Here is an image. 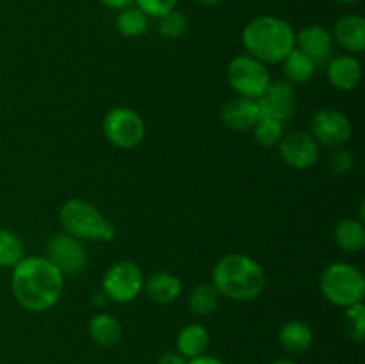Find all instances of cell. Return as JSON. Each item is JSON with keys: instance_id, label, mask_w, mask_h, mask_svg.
<instances>
[{"instance_id": "6da1fadb", "label": "cell", "mask_w": 365, "mask_h": 364, "mask_svg": "<svg viewBox=\"0 0 365 364\" xmlns=\"http://www.w3.org/2000/svg\"><path fill=\"white\" fill-rule=\"evenodd\" d=\"M14 300L29 313H45L61 300L64 275L46 257H24L11 273Z\"/></svg>"}, {"instance_id": "7a4b0ae2", "label": "cell", "mask_w": 365, "mask_h": 364, "mask_svg": "<svg viewBox=\"0 0 365 364\" xmlns=\"http://www.w3.org/2000/svg\"><path fill=\"white\" fill-rule=\"evenodd\" d=\"M212 284L225 298L250 302L266 288V271L246 253H227L214 266Z\"/></svg>"}, {"instance_id": "3957f363", "label": "cell", "mask_w": 365, "mask_h": 364, "mask_svg": "<svg viewBox=\"0 0 365 364\" xmlns=\"http://www.w3.org/2000/svg\"><path fill=\"white\" fill-rule=\"evenodd\" d=\"M246 54L264 64H278L296 46V31L289 21L264 14L253 18L242 29Z\"/></svg>"}, {"instance_id": "277c9868", "label": "cell", "mask_w": 365, "mask_h": 364, "mask_svg": "<svg viewBox=\"0 0 365 364\" xmlns=\"http://www.w3.org/2000/svg\"><path fill=\"white\" fill-rule=\"evenodd\" d=\"M61 227L66 234L81 241H113L116 236L114 225L96 209L93 203L82 198H71L63 203L59 211Z\"/></svg>"}, {"instance_id": "5b68a950", "label": "cell", "mask_w": 365, "mask_h": 364, "mask_svg": "<svg viewBox=\"0 0 365 364\" xmlns=\"http://www.w3.org/2000/svg\"><path fill=\"white\" fill-rule=\"evenodd\" d=\"M321 293L337 307H351L364 302L365 277L351 263H331L321 275Z\"/></svg>"}, {"instance_id": "8992f818", "label": "cell", "mask_w": 365, "mask_h": 364, "mask_svg": "<svg viewBox=\"0 0 365 364\" xmlns=\"http://www.w3.org/2000/svg\"><path fill=\"white\" fill-rule=\"evenodd\" d=\"M266 66L267 64L260 63L250 54L235 56L228 64V84L239 96L257 100L271 82V75Z\"/></svg>"}, {"instance_id": "52a82bcc", "label": "cell", "mask_w": 365, "mask_h": 364, "mask_svg": "<svg viewBox=\"0 0 365 364\" xmlns=\"http://www.w3.org/2000/svg\"><path fill=\"white\" fill-rule=\"evenodd\" d=\"M102 128L107 141L123 150H130L141 145L146 132L141 114L138 111L130 109V107L123 106L113 107L103 116Z\"/></svg>"}, {"instance_id": "ba28073f", "label": "cell", "mask_w": 365, "mask_h": 364, "mask_svg": "<svg viewBox=\"0 0 365 364\" xmlns=\"http://www.w3.org/2000/svg\"><path fill=\"white\" fill-rule=\"evenodd\" d=\"M145 285V275L141 268L132 261L114 263L103 273L102 291L109 302L128 303L139 296Z\"/></svg>"}, {"instance_id": "9c48e42d", "label": "cell", "mask_w": 365, "mask_h": 364, "mask_svg": "<svg viewBox=\"0 0 365 364\" xmlns=\"http://www.w3.org/2000/svg\"><path fill=\"white\" fill-rule=\"evenodd\" d=\"M46 259L66 277L78 275L88 266V250L81 239L61 232L46 243Z\"/></svg>"}, {"instance_id": "30bf717a", "label": "cell", "mask_w": 365, "mask_h": 364, "mask_svg": "<svg viewBox=\"0 0 365 364\" xmlns=\"http://www.w3.org/2000/svg\"><path fill=\"white\" fill-rule=\"evenodd\" d=\"M353 127L349 118L337 109H319L310 120V136L319 145L341 148L351 139Z\"/></svg>"}, {"instance_id": "8fae6325", "label": "cell", "mask_w": 365, "mask_h": 364, "mask_svg": "<svg viewBox=\"0 0 365 364\" xmlns=\"http://www.w3.org/2000/svg\"><path fill=\"white\" fill-rule=\"evenodd\" d=\"M260 118H271L280 123H287L296 113L294 86L287 81H271L266 91L257 98Z\"/></svg>"}, {"instance_id": "7c38bea8", "label": "cell", "mask_w": 365, "mask_h": 364, "mask_svg": "<svg viewBox=\"0 0 365 364\" xmlns=\"http://www.w3.org/2000/svg\"><path fill=\"white\" fill-rule=\"evenodd\" d=\"M321 145L310 136V132H291L278 143L280 159L294 170L312 168L319 159Z\"/></svg>"}, {"instance_id": "4fadbf2b", "label": "cell", "mask_w": 365, "mask_h": 364, "mask_svg": "<svg viewBox=\"0 0 365 364\" xmlns=\"http://www.w3.org/2000/svg\"><path fill=\"white\" fill-rule=\"evenodd\" d=\"M296 49L316 63L317 68L327 66L334 57V38L323 25H307L296 32Z\"/></svg>"}, {"instance_id": "5bb4252c", "label": "cell", "mask_w": 365, "mask_h": 364, "mask_svg": "<svg viewBox=\"0 0 365 364\" xmlns=\"http://www.w3.org/2000/svg\"><path fill=\"white\" fill-rule=\"evenodd\" d=\"M259 118L260 113L257 100L246 98V96H234L221 107V121L230 131H252Z\"/></svg>"}, {"instance_id": "9a60e30c", "label": "cell", "mask_w": 365, "mask_h": 364, "mask_svg": "<svg viewBox=\"0 0 365 364\" xmlns=\"http://www.w3.org/2000/svg\"><path fill=\"white\" fill-rule=\"evenodd\" d=\"M328 81L341 91H353L362 81V64L351 54L335 56L327 64Z\"/></svg>"}, {"instance_id": "2e32d148", "label": "cell", "mask_w": 365, "mask_h": 364, "mask_svg": "<svg viewBox=\"0 0 365 364\" xmlns=\"http://www.w3.org/2000/svg\"><path fill=\"white\" fill-rule=\"evenodd\" d=\"M334 43L348 54H360L365 50V20L359 14H344L339 18L331 31Z\"/></svg>"}, {"instance_id": "e0dca14e", "label": "cell", "mask_w": 365, "mask_h": 364, "mask_svg": "<svg viewBox=\"0 0 365 364\" xmlns=\"http://www.w3.org/2000/svg\"><path fill=\"white\" fill-rule=\"evenodd\" d=\"M143 289L150 296V300L160 303V305H168L180 296L182 282L177 275L168 273V271H157V273L145 278Z\"/></svg>"}, {"instance_id": "ac0fdd59", "label": "cell", "mask_w": 365, "mask_h": 364, "mask_svg": "<svg viewBox=\"0 0 365 364\" xmlns=\"http://www.w3.org/2000/svg\"><path fill=\"white\" fill-rule=\"evenodd\" d=\"M89 335L102 348H113L123 338V327L113 314L98 313L89 321Z\"/></svg>"}, {"instance_id": "d6986e66", "label": "cell", "mask_w": 365, "mask_h": 364, "mask_svg": "<svg viewBox=\"0 0 365 364\" xmlns=\"http://www.w3.org/2000/svg\"><path fill=\"white\" fill-rule=\"evenodd\" d=\"M210 335L203 325L189 323L180 328L177 335V352L185 359H195L203 355L209 348Z\"/></svg>"}, {"instance_id": "ffe728a7", "label": "cell", "mask_w": 365, "mask_h": 364, "mask_svg": "<svg viewBox=\"0 0 365 364\" xmlns=\"http://www.w3.org/2000/svg\"><path fill=\"white\" fill-rule=\"evenodd\" d=\"M278 341L289 353H305L314 343L312 328L305 321H287L278 330Z\"/></svg>"}, {"instance_id": "44dd1931", "label": "cell", "mask_w": 365, "mask_h": 364, "mask_svg": "<svg viewBox=\"0 0 365 364\" xmlns=\"http://www.w3.org/2000/svg\"><path fill=\"white\" fill-rule=\"evenodd\" d=\"M284 64V75H285V81L289 84L296 86V84H307L314 79L316 75L317 66L310 57H307L305 54L299 52L298 49H292L289 52V56L282 61Z\"/></svg>"}, {"instance_id": "7402d4cb", "label": "cell", "mask_w": 365, "mask_h": 364, "mask_svg": "<svg viewBox=\"0 0 365 364\" xmlns=\"http://www.w3.org/2000/svg\"><path fill=\"white\" fill-rule=\"evenodd\" d=\"M334 238L339 248L344 252H360L365 246L364 221L356 218H344L335 225Z\"/></svg>"}, {"instance_id": "603a6c76", "label": "cell", "mask_w": 365, "mask_h": 364, "mask_svg": "<svg viewBox=\"0 0 365 364\" xmlns=\"http://www.w3.org/2000/svg\"><path fill=\"white\" fill-rule=\"evenodd\" d=\"M221 295L214 284H200L187 295V307L195 316H209L220 307Z\"/></svg>"}, {"instance_id": "cb8c5ba5", "label": "cell", "mask_w": 365, "mask_h": 364, "mask_svg": "<svg viewBox=\"0 0 365 364\" xmlns=\"http://www.w3.org/2000/svg\"><path fill=\"white\" fill-rule=\"evenodd\" d=\"M150 18L139 7L128 6L120 11L116 18V29L125 38H139L148 31Z\"/></svg>"}, {"instance_id": "d4e9b609", "label": "cell", "mask_w": 365, "mask_h": 364, "mask_svg": "<svg viewBox=\"0 0 365 364\" xmlns=\"http://www.w3.org/2000/svg\"><path fill=\"white\" fill-rule=\"evenodd\" d=\"M24 243L9 228H0V268H13L24 259Z\"/></svg>"}, {"instance_id": "484cf974", "label": "cell", "mask_w": 365, "mask_h": 364, "mask_svg": "<svg viewBox=\"0 0 365 364\" xmlns=\"http://www.w3.org/2000/svg\"><path fill=\"white\" fill-rule=\"evenodd\" d=\"M284 127V123L271 120V118H259V121H257L252 131L255 134L257 141L262 146H278V143L285 136Z\"/></svg>"}, {"instance_id": "4316f807", "label": "cell", "mask_w": 365, "mask_h": 364, "mask_svg": "<svg viewBox=\"0 0 365 364\" xmlns=\"http://www.w3.org/2000/svg\"><path fill=\"white\" fill-rule=\"evenodd\" d=\"M344 330L351 341L360 343L365 338V305L364 302L346 307Z\"/></svg>"}, {"instance_id": "83f0119b", "label": "cell", "mask_w": 365, "mask_h": 364, "mask_svg": "<svg viewBox=\"0 0 365 364\" xmlns=\"http://www.w3.org/2000/svg\"><path fill=\"white\" fill-rule=\"evenodd\" d=\"M157 29H159V34L163 36V38L177 39L187 31V18H185L180 11L173 9L159 18Z\"/></svg>"}, {"instance_id": "f1b7e54d", "label": "cell", "mask_w": 365, "mask_h": 364, "mask_svg": "<svg viewBox=\"0 0 365 364\" xmlns=\"http://www.w3.org/2000/svg\"><path fill=\"white\" fill-rule=\"evenodd\" d=\"M134 4L148 18H160L173 11L178 0H134Z\"/></svg>"}, {"instance_id": "f546056e", "label": "cell", "mask_w": 365, "mask_h": 364, "mask_svg": "<svg viewBox=\"0 0 365 364\" xmlns=\"http://www.w3.org/2000/svg\"><path fill=\"white\" fill-rule=\"evenodd\" d=\"M330 168L334 173L346 175L355 168V157L349 150L346 148H334V153L330 156Z\"/></svg>"}, {"instance_id": "4dcf8cb0", "label": "cell", "mask_w": 365, "mask_h": 364, "mask_svg": "<svg viewBox=\"0 0 365 364\" xmlns=\"http://www.w3.org/2000/svg\"><path fill=\"white\" fill-rule=\"evenodd\" d=\"M185 363H187V359L182 357L178 352H166L159 357V360H157V364H185Z\"/></svg>"}, {"instance_id": "1f68e13d", "label": "cell", "mask_w": 365, "mask_h": 364, "mask_svg": "<svg viewBox=\"0 0 365 364\" xmlns=\"http://www.w3.org/2000/svg\"><path fill=\"white\" fill-rule=\"evenodd\" d=\"M185 364H225V363L221 359H217V357L203 353V355L195 357V359H187V363Z\"/></svg>"}, {"instance_id": "d6a6232c", "label": "cell", "mask_w": 365, "mask_h": 364, "mask_svg": "<svg viewBox=\"0 0 365 364\" xmlns=\"http://www.w3.org/2000/svg\"><path fill=\"white\" fill-rule=\"evenodd\" d=\"M100 2H102L106 7H109V9L121 11V9H125V7L132 6V4H134V0H100Z\"/></svg>"}, {"instance_id": "836d02e7", "label": "cell", "mask_w": 365, "mask_h": 364, "mask_svg": "<svg viewBox=\"0 0 365 364\" xmlns=\"http://www.w3.org/2000/svg\"><path fill=\"white\" fill-rule=\"evenodd\" d=\"M107 302H109V300H107V296L103 295V291L93 293L91 303H93V305H95V307H103V305H106Z\"/></svg>"}, {"instance_id": "e575fe53", "label": "cell", "mask_w": 365, "mask_h": 364, "mask_svg": "<svg viewBox=\"0 0 365 364\" xmlns=\"http://www.w3.org/2000/svg\"><path fill=\"white\" fill-rule=\"evenodd\" d=\"M196 2L202 4V6H205V7H214V6H217V4L223 2V0H196Z\"/></svg>"}, {"instance_id": "d590c367", "label": "cell", "mask_w": 365, "mask_h": 364, "mask_svg": "<svg viewBox=\"0 0 365 364\" xmlns=\"http://www.w3.org/2000/svg\"><path fill=\"white\" fill-rule=\"evenodd\" d=\"M335 2L342 4V6H355V4H359L360 0H335Z\"/></svg>"}, {"instance_id": "8d00e7d4", "label": "cell", "mask_w": 365, "mask_h": 364, "mask_svg": "<svg viewBox=\"0 0 365 364\" xmlns=\"http://www.w3.org/2000/svg\"><path fill=\"white\" fill-rule=\"evenodd\" d=\"M271 364H296L294 360H291V359H278V360H274V363H271Z\"/></svg>"}]
</instances>
